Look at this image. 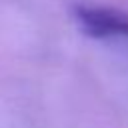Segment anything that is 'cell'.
Masks as SVG:
<instances>
[{
    "label": "cell",
    "mask_w": 128,
    "mask_h": 128,
    "mask_svg": "<svg viewBox=\"0 0 128 128\" xmlns=\"http://www.w3.org/2000/svg\"><path fill=\"white\" fill-rule=\"evenodd\" d=\"M72 16L82 34L90 38H128V12L110 6H72Z\"/></svg>",
    "instance_id": "6da1fadb"
}]
</instances>
